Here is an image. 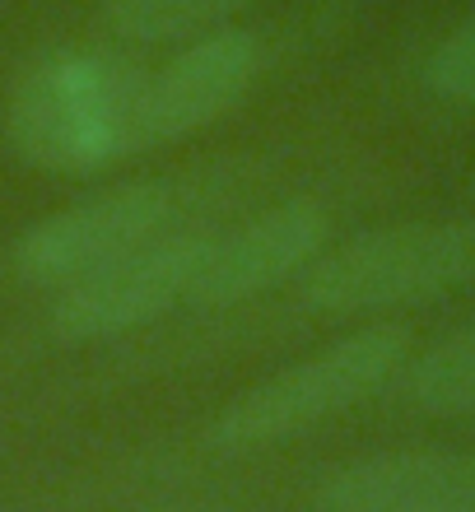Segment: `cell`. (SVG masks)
<instances>
[{"label":"cell","mask_w":475,"mask_h":512,"mask_svg":"<svg viewBox=\"0 0 475 512\" xmlns=\"http://www.w3.org/2000/svg\"><path fill=\"white\" fill-rule=\"evenodd\" d=\"M406 326L378 322L354 336L326 345L322 354L275 373L229 401L210 424V443L219 452H252L317 429L322 419L359 405L392 378L406 359Z\"/></svg>","instance_id":"3957f363"},{"label":"cell","mask_w":475,"mask_h":512,"mask_svg":"<svg viewBox=\"0 0 475 512\" xmlns=\"http://www.w3.org/2000/svg\"><path fill=\"white\" fill-rule=\"evenodd\" d=\"M210 238H163L126 252L122 261L66 284L52 308V331L61 340H108L131 326L154 322L177 298L191 294Z\"/></svg>","instance_id":"5b68a950"},{"label":"cell","mask_w":475,"mask_h":512,"mask_svg":"<svg viewBox=\"0 0 475 512\" xmlns=\"http://www.w3.org/2000/svg\"><path fill=\"white\" fill-rule=\"evenodd\" d=\"M406 391L434 415H475V326L420 354L406 373Z\"/></svg>","instance_id":"30bf717a"},{"label":"cell","mask_w":475,"mask_h":512,"mask_svg":"<svg viewBox=\"0 0 475 512\" xmlns=\"http://www.w3.org/2000/svg\"><path fill=\"white\" fill-rule=\"evenodd\" d=\"M317 512H475V452H382L322 480Z\"/></svg>","instance_id":"ba28073f"},{"label":"cell","mask_w":475,"mask_h":512,"mask_svg":"<svg viewBox=\"0 0 475 512\" xmlns=\"http://www.w3.org/2000/svg\"><path fill=\"white\" fill-rule=\"evenodd\" d=\"M475 284V219H424L364 233L317 256L303 275V298L317 312L420 308L438 294Z\"/></svg>","instance_id":"7a4b0ae2"},{"label":"cell","mask_w":475,"mask_h":512,"mask_svg":"<svg viewBox=\"0 0 475 512\" xmlns=\"http://www.w3.org/2000/svg\"><path fill=\"white\" fill-rule=\"evenodd\" d=\"M326 243V215L313 201H285L266 215L247 219L229 238H210L196 280H191V303L196 308H233L243 298H257L275 284H285L294 270L317 261Z\"/></svg>","instance_id":"8992f818"},{"label":"cell","mask_w":475,"mask_h":512,"mask_svg":"<svg viewBox=\"0 0 475 512\" xmlns=\"http://www.w3.org/2000/svg\"><path fill=\"white\" fill-rule=\"evenodd\" d=\"M424 84L448 103L475 108V14L434 47L429 66H424Z\"/></svg>","instance_id":"8fae6325"},{"label":"cell","mask_w":475,"mask_h":512,"mask_svg":"<svg viewBox=\"0 0 475 512\" xmlns=\"http://www.w3.org/2000/svg\"><path fill=\"white\" fill-rule=\"evenodd\" d=\"M168 210H173V191L163 182H126L103 196L75 201L38 219L14 243V270L28 284L66 289V284L122 261L126 252L145 247L168 219Z\"/></svg>","instance_id":"277c9868"},{"label":"cell","mask_w":475,"mask_h":512,"mask_svg":"<svg viewBox=\"0 0 475 512\" xmlns=\"http://www.w3.org/2000/svg\"><path fill=\"white\" fill-rule=\"evenodd\" d=\"M252 0H103V24L126 42H173L224 24Z\"/></svg>","instance_id":"9c48e42d"},{"label":"cell","mask_w":475,"mask_h":512,"mask_svg":"<svg viewBox=\"0 0 475 512\" xmlns=\"http://www.w3.org/2000/svg\"><path fill=\"white\" fill-rule=\"evenodd\" d=\"M150 75L108 52H52L19 75L5 108L14 154L42 173H98L150 149Z\"/></svg>","instance_id":"6da1fadb"},{"label":"cell","mask_w":475,"mask_h":512,"mask_svg":"<svg viewBox=\"0 0 475 512\" xmlns=\"http://www.w3.org/2000/svg\"><path fill=\"white\" fill-rule=\"evenodd\" d=\"M261 66L257 38L243 28H215L210 38L191 42L187 52L150 75L145 89V135L154 145L187 140L201 126L219 122L229 108L243 103Z\"/></svg>","instance_id":"52a82bcc"}]
</instances>
